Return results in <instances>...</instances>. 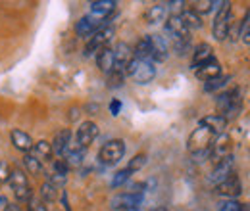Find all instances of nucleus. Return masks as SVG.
<instances>
[{"mask_svg":"<svg viewBox=\"0 0 250 211\" xmlns=\"http://www.w3.org/2000/svg\"><path fill=\"white\" fill-rule=\"evenodd\" d=\"M216 106H218V115H221L225 121L235 119L241 110H243V98H241V91L239 89H233V91H225L221 92L216 100Z\"/></svg>","mask_w":250,"mask_h":211,"instance_id":"nucleus-3","label":"nucleus"},{"mask_svg":"<svg viewBox=\"0 0 250 211\" xmlns=\"http://www.w3.org/2000/svg\"><path fill=\"white\" fill-rule=\"evenodd\" d=\"M212 58H214V50H212V46H210L208 42H202V44H198V46L194 48V52H192V61H190V67L194 69V67H198L200 63L212 60Z\"/></svg>","mask_w":250,"mask_h":211,"instance_id":"nucleus-22","label":"nucleus"},{"mask_svg":"<svg viewBox=\"0 0 250 211\" xmlns=\"http://www.w3.org/2000/svg\"><path fill=\"white\" fill-rule=\"evenodd\" d=\"M133 58H137V60L152 61V44H150L148 35H146V37H143V38L137 42V46H135V50H133Z\"/></svg>","mask_w":250,"mask_h":211,"instance_id":"nucleus-26","label":"nucleus"},{"mask_svg":"<svg viewBox=\"0 0 250 211\" xmlns=\"http://www.w3.org/2000/svg\"><path fill=\"white\" fill-rule=\"evenodd\" d=\"M125 73L139 85H148L154 77H156V67L152 61H146V60H133L129 61V65L125 67Z\"/></svg>","mask_w":250,"mask_h":211,"instance_id":"nucleus-4","label":"nucleus"},{"mask_svg":"<svg viewBox=\"0 0 250 211\" xmlns=\"http://www.w3.org/2000/svg\"><path fill=\"white\" fill-rule=\"evenodd\" d=\"M41 198L44 202H56V198H58V186L54 182L46 181L41 186Z\"/></svg>","mask_w":250,"mask_h":211,"instance_id":"nucleus-29","label":"nucleus"},{"mask_svg":"<svg viewBox=\"0 0 250 211\" xmlns=\"http://www.w3.org/2000/svg\"><path fill=\"white\" fill-rule=\"evenodd\" d=\"M120 110H122V102H120V100H114V102L110 104V112H112V115H118Z\"/></svg>","mask_w":250,"mask_h":211,"instance_id":"nucleus-40","label":"nucleus"},{"mask_svg":"<svg viewBox=\"0 0 250 211\" xmlns=\"http://www.w3.org/2000/svg\"><path fill=\"white\" fill-rule=\"evenodd\" d=\"M67 173H69V167H67V163H65L63 159H58V161H54V175L65 177Z\"/></svg>","mask_w":250,"mask_h":211,"instance_id":"nucleus-37","label":"nucleus"},{"mask_svg":"<svg viewBox=\"0 0 250 211\" xmlns=\"http://www.w3.org/2000/svg\"><path fill=\"white\" fill-rule=\"evenodd\" d=\"M96 65H98V69H100L102 73L110 75V73H112V69L116 67V58H114V48H110V46L102 48V50H100V52L96 54Z\"/></svg>","mask_w":250,"mask_h":211,"instance_id":"nucleus-18","label":"nucleus"},{"mask_svg":"<svg viewBox=\"0 0 250 211\" xmlns=\"http://www.w3.org/2000/svg\"><path fill=\"white\" fill-rule=\"evenodd\" d=\"M10 173H12V169L8 167V163L0 159V182L10 181Z\"/></svg>","mask_w":250,"mask_h":211,"instance_id":"nucleus-38","label":"nucleus"},{"mask_svg":"<svg viewBox=\"0 0 250 211\" xmlns=\"http://www.w3.org/2000/svg\"><path fill=\"white\" fill-rule=\"evenodd\" d=\"M98 136V125L94 121H85L79 125L77 133H75V146L87 150Z\"/></svg>","mask_w":250,"mask_h":211,"instance_id":"nucleus-10","label":"nucleus"},{"mask_svg":"<svg viewBox=\"0 0 250 211\" xmlns=\"http://www.w3.org/2000/svg\"><path fill=\"white\" fill-rule=\"evenodd\" d=\"M233 167H235V159H233V155H229V157H225V159L218 161V163L214 165L212 173H210V182L218 186L219 182H223L227 177L233 175Z\"/></svg>","mask_w":250,"mask_h":211,"instance_id":"nucleus-12","label":"nucleus"},{"mask_svg":"<svg viewBox=\"0 0 250 211\" xmlns=\"http://www.w3.org/2000/svg\"><path fill=\"white\" fill-rule=\"evenodd\" d=\"M10 186L18 198V202H29L33 198V190L27 181V175L21 169H12L10 173Z\"/></svg>","mask_w":250,"mask_h":211,"instance_id":"nucleus-7","label":"nucleus"},{"mask_svg":"<svg viewBox=\"0 0 250 211\" xmlns=\"http://www.w3.org/2000/svg\"><path fill=\"white\" fill-rule=\"evenodd\" d=\"M10 138H12L14 148H18V150L23 152V153H29V152H31V148H33L31 136H29L27 133H23L21 129H12Z\"/></svg>","mask_w":250,"mask_h":211,"instance_id":"nucleus-19","label":"nucleus"},{"mask_svg":"<svg viewBox=\"0 0 250 211\" xmlns=\"http://www.w3.org/2000/svg\"><path fill=\"white\" fill-rule=\"evenodd\" d=\"M196 14H208L214 10V2L212 0H200V2H194V8H192Z\"/></svg>","mask_w":250,"mask_h":211,"instance_id":"nucleus-35","label":"nucleus"},{"mask_svg":"<svg viewBox=\"0 0 250 211\" xmlns=\"http://www.w3.org/2000/svg\"><path fill=\"white\" fill-rule=\"evenodd\" d=\"M29 153H31L35 159H39L41 163L42 161H50V157H52V146L46 140H39V142H33V148Z\"/></svg>","mask_w":250,"mask_h":211,"instance_id":"nucleus-25","label":"nucleus"},{"mask_svg":"<svg viewBox=\"0 0 250 211\" xmlns=\"http://www.w3.org/2000/svg\"><path fill=\"white\" fill-rule=\"evenodd\" d=\"M114 58H116V67L118 69H125L129 65V61L133 60V50L129 48V44L120 42L116 48H114Z\"/></svg>","mask_w":250,"mask_h":211,"instance_id":"nucleus-24","label":"nucleus"},{"mask_svg":"<svg viewBox=\"0 0 250 211\" xmlns=\"http://www.w3.org/2000/svg\"><path fill=\"white\" fill-rule=\"evenodd\" d=\"M145 194L141 192H125L118 194L112 200V211H139L143 206Z\"/></svg>","mask_w":250,"mask_h":211,"instance_id":"nucleus-9","label":"nucleus"},{"mask_svg":"<svg viewBox=\"0 0 250 211\" xmlns=\"http://www.w3.org/2000/svg\"><path fill=\"white\" fill-rule=\"evenodd\" d=\"M104 27V19H98L94 16H83L77 23H75V33L79 37H93L96 31H100Z\"/></svg>","mask_w":250,"mask_h":211,"instance_id":"nucleus-13","label":"nucleus"},{"mask_svg":"<svg viewBox=\"0 0 250 211\" xmlns=\"http://www.w3.org/2000/svg\"><path fill=\"white\" fill-rule=\"evenodd\" d=\"M83 157H85V150L83 148H79V146H71L69 150L65 152V163H67V167H79L81 165V161H83Z\"/></svg>","mask_w":250,"mask_h":211,"instance_id":"nucleus-27","label":"nucleus"},{"mask_svg":"<svg viewBox=\"0 0 250 211\" xmlns=\"http://www.w3.org/2000/svg\"><path fill=\"white\" fill-rule=\"evenodd\" d=\"M241 38H243V42H245V44H249L250 46V31L249 33H245V35H241Z\"/></svg>","mask_w":250,"mask_h":211,"instance_id":"nucleus-42","label":"nucleus"},{"mask_svg":"<svg viewBox=\"0 0 250 211\" xmlns=\"http://www.w3.org/2000/svg\"><path fill=\"white\" fill-rule=\"evenodd\" d=\"M194 75H196L200 81L208 83V81H212V79H216V77L221 75V63H219L216 58H212V60L200 63L198 67H194Z\"/></svg>","mask_w":250,"mask_h":211,"instance_id":"nucleus-15","label":"nucleus"},{"mask_svg":"<svg viewBox=\"0 0 250 211\" xmlns=\"http://www.w3.org/2000/svg\"><path fill=\"white\" fill-rule=\"evenodd\" d=\"M114 33H116V29H114L112 25H104V27H102L100 31H96L93 37L89 38L87 46H85V56H93V54H98L102 48H106V46H108V42L112 40Z\"/></svg>","mask_w":250,"mask_h":211,"instance_id":"nucleus-8","label":"nucleus"},{"mask_svg":"<svg viewBox=\"0 0 250 211\" xmlns=\"http://www.w3.org/2000/svg\"><path fill=\"white\" fill-rule=\"evenodd\" d=\"M110 79V87H120V85H124V77H125V69H118V67H114L112 69V73L108 75Z\"/></svg>","mask_w":250,"mask_h":211,"instance_id":"nucleus-34","label":"nucleus"},{"mask_svg":"<svg viewBox=\"0 0 250 211\" xmlns=\"http://www.w3.org/2000/svg\"><path fill=\"white\" fill-rule=\"evenodd\" d=\"M216 192H218L219 196L227 198V200H233V198L241 196V192H243V186H241V181H239V177L233 173L231 177H227V179H225L223 182H219L218 186H216Z\"/></svg>","mask_w":250,"mask_h":211,"instance_id":"nucleus-14","label":"nucleus"},{"mask_svg":"<svg viewBox=\"0 0 250 211\" xmlns=\"http://www.w3.org/2000/svg\"><path fill=\"white\" fill-rule=\"evenodd\" d=\"M152 211H169L167 208H156V210H152Z\"/></svg>","mask_w":250,"mask_h":211,"instance_id":"nucleus-43","label":"nucleus"},{"mask_svg":"<svg viewBox=\"0 0 250 211\" xmlns=\"http://www.w3.org/2000/svg\"><path fill=\"white\" fill-rule=\"evenodd\" d=\"M198 125L206 127V129H208V131H212L216 136H219V134H223V133H225L227 121L223 119L221 115H218V114H212V115H206V117H202Z\"/></svg>","mask_w":250,"mask_h":211,"instance_id":"nucleus-21","label":"nucleus"},{"mask_svg":"<svg viewBox=\"0 0 250 211\" xmlns=\"http://www.w3.org/2000/svg\"><path fill=\"white\" fill-rule=\"evenodd\" d=\"M166 35L169 37V42L179 54H185L190 44V31L181 19V16H169L166 21Z\"/></svg>","mask_w":250,"mask_h":211,"instance_id":"nucleus-2","label":"nucleus"},{"mask_svg":"<svg viewBox=\"0 0 250 211\" xmlns=\"http://www.w3.org/2000/svg\"><path fill=\"white\" fill-rule=\"evenodd\" d=\"M118 2L114 0H94L91 2V16L98 18V19H106L114 10H116Z\"/></svg>","mask_w":250,"mask_h":211,"instance_id":"nucleus-20","label":"nucleus"},{"mask_svg":"<svg viewBox=\"0 0 250 211\" xmlns=\"http://www.w3.org/2000/svg\"><path fill=\"white\" fill-rule=\"evenodd\" d=\"M214 138H216V134L202 125H198L190 133L187 148L190 152V155L194 157V161H204V157H210V146H212Z\"/></svg>","mask_w":250,"mask_h":211,"instance_id":"nucleus-1","label":"nucleus"},{"mask_svg":"<svg viewBox=\"0 0 250 211\" xmlns=\"http://www.w3.org/2000/svg\"><path fill=\"white\" fill-rule=\"evenodd\" d=\"M23 163H25V169L35 175V177H39V175H42V163L39 161V159H35L31 153H25L23 155Z\"/></svg>","mask_w":250,"mask_h":211,"instance_id":"nucleus-30","label":"nucleus"},{"mask_svg":"<svg viewBox=\"0 0 250 211\" xmlns=\"http://www.w3.org/2000/svg\"><path fill=\"white\" fill-rule=\"evenodd\" d=\"M166 18H167V4H154L145 14L146 23H150V25H156V23L166 21Z\"/></svg>","mask_w":250,"mask_h":211,"instance_id":"nucleus-23","label":"nucleus"},{"mask_svg":"<svg viewBox=\"0 0 250 211\" xmlns=\"http://www.w3.org/2000/svg\"><path fill=\"white\" fill-rule=\"evenodd\" d=\"M52 146V153H58V155H65V152L71 148V131L69 129H62L56 133L54 140L50 142Z\"/></svg>","mask_w":250,"mask_h":211,"instance_id":"nucleus-17","label":"nucleus"},{"mask_svg":"<svg viewBox=\"0 0 250 211\" xmlns=\"http://www.w3.org/2000/svg\"><path fill=\"white\" fill-rule=\"evenodd\" d=\"M150 44H152V63L154 61H164L169 54V42L162 35H148Z\"/></svg>","mask_w":250,"mask_h":211,"instance_id":"nucleus-16","label":"nucleus"},{"mask_svg":"<svg viewBox=\"0 0 250 211\" xmlns=\"http://www.w3.org/2000/svg\"><path fill=\"white\" fill-rule=\"evenodd\" d=\"M231 2H223V6L218 10L216 14V19H214V25H212V35L216 40H225L229 31H231Z\"/></svg>","mask_w":250,"mask_h":211,"instance_id":"nucleus-6","label":"nucleus"},{"mask_svg":"<svg viewBox=\"0 0 250 211\" xmlns=\"http://www.w3.org/2000/svg\"><path fill=\"white\" fill-rule=\"evenodd\" d=\"M125 155V142L116 138V140H108L100 152H98V159L102 165L106 167H112V165H118Z\"/></svg>","mask_w":250,"mask_h":211,"instance_id":"nucleus-5","label":"nucleus"},{"mask_svg":"<svg viewBox=\"0 0 250 211\" xmlns=\"http://www.w3.org/2000/svg\"><path fill=\"white\" fill-rule=\"evenodd\" d=\"M8 198H4V196H0V211H8Z\"/></svg>","mask_w":250,"mask_h":211,"instance_id":"nucleus-41","label":"nucleus"},{"mask_svg":"<svg viewBox=\"0 0 250 211\" xmlns=\"http://www.w3.org/2000/svg\"><path fill=\"white\" fill-rule=\"evenodd\" d=\"M229 75H219V77H216V79H212V81H208L206 85H204V91L206 92H216L219 91V89H223L227 83H229Z\"/></svg>","mask_w":250,"mask_h":211,"instance_id":"nucleus-31","label":"nucleus"},{"mask_svg":"<svg viewBox=\"0 0 250 211\" xmlns=\"http://www.w3.org/2000/svg\"><path fill=\"white\" fill-rule=\"evenodd\" d=\"M131 175H133V173H131L127 167H125V169H122V171H118V173L114 175V179H112V186H114V188H118V186L125 184V182L131 179Z\"/></svg>","mask_w":250,"mask_h":211,"instance_id":"nucleus-32","label":"nucleus"},{"mask_svg":"<svg viewBox=\"0 0 250 211\" xmlns=\"http://www.w3.org/2000/svg\"><path fill=\"white\" fill-rule=\"evenodd\" d=\"M146 165V155L145 153H139V155H135L131 161H129V165H127V169L131 171V173H135V171H139V169H143Z\"/></svg>","mask_w":250,"mask_h":211,"instance_id":"nucleus-33","label":"nucleus"},{"mask_svg":"<svg viewBox=\"0 0 250 211\" xmlns=\"http://www.w3.org/2000/svg\"><path fill=\"white\" fill-rule=\"evenodd\" d=\"M219 211H245V206L239 204V202H235V200H227V202L221 204Z\"/></svg>","mask_w":250,"mask_h":211,"instance_id":"nucleus-36","label":"nucleus"},{"mask_svg":"<svg viewBox=\"0 0 250 211\" xmlns=\"http://www.w3.org/2000/svg\"><path fill=\"white\" fill-rule=\"evenodd\" d=\"M249 31H250V10H249V14L245 16L243 23H241V35H245V33H249Z\"/></svg>","mask_w":250,"mask_h":211,"instance_id":"nucleus-39","label":"nucleus"},{"mask_svg":"<svg viewBox=\"0 0 250 211\" xmlns=\"http://www.w3.org/2000/svg\"><path fill=\"white\" fill-rule=\"evenodd\" d=\"M229 155H231V138L223 133V134H219V136L214 138V142L210 146V159L214 163H218V161L229 157Z\"/></svg>","mask_w":250,"mask_h":211,"instance_id":"nucleus-11","label":"nucleus"},{"mask_svg":"<svg viewBox=\"0 0 250 211\" xmlns=\"http://www.w3.org/2000/svg\"><path fill=\"white\" fill-rule=\"evenodd\" d=\"M181 19L185 21V25L188 27V31L200 29V27H202V19H200V16H198L194 10H185V12L181 14Z\"/></svg>","mask_w":250,"mask_h":211,"instance_id":"nucleus-28","label":"nucleus"}]
</instances>
